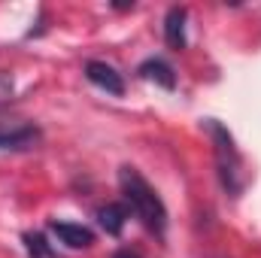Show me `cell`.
<instances>
[{
	"label": "cell",
	"mask_w": 261,
	"mask_h": 258,
	"mask_svg": "<svg viewBox=\"0 0 261 258\" xmlns=\"http://www.w3.org/2000/svg\"><path fill=\"white\" fill-rule=\"evenodd\" d=\"M119 189L125 194V207H128L130 213L152 231V234H164V228H167V210H164V203H161V197L158 192L140 176V170L137 167H119Z\"/></svg>",
	"instance_id": "cell-1"
},
{
	"label": "cell",
	"mask_w": 261,
	"mask_h": 258,
	"mask_svg": "<svg viewBox=\"0 0 261 258\" xmlns=\"http://www.w3.org/2000/svg\"><path fill=\"white\" fill-rule=\"evenodd\" d=\"M203 128L210 131V137L216 143V164H219V176H222L225 192L240 194V189H243V158H240V152L234 146V137L216 119H206Z\"/></svg>",
	"instance_id": "cell-2"
},
{
	"label": "cell",
	"mask_w": 261,
	"mask_h": 258,
	"mask_svg": "<svg viewBox=\"0 0 261 258\" xmlns=\"http://www.w3.org/2000/svg\"><path fill=\"white\" fill-rule=\"evenodd\" d=\"M85 76H88V82H94L107 94H116V97L125 94V79H122V73H116V67L103 64V61H88L85 64Z\"/></svg>",
	"instance_id": "cell-3"
},
{
	"label": "cell",
	"mask_w": 261,
	"mask_h": 258,
	"mask_svg": "<svg viewBox=\"0 0 261 258\" xmlns=\"http://www.w3.org/2000/svg\"><path fill=\"white\" fill-rule=\"evenodd\" d=\"M49 228H52V234L64 246H70V249H88L94 243V234L85 225H76V222H52Z\"/></svg>",
	"instance_id": "cell-4"
},
{
	"label": "cell",
	"mask_w": 261,
	"mask_h": 258,
	"mask_svg": "<svg viewBox=\"0 0 261 258\" xmlns=\"http://www.w3.org/2000/svg\"><path fill=\"white\" fill-rule=\"evenodd\" d=\"M186 21H189V12L182 6H173L164 18V40L170 49H186Z\"/></svg>",
	"instance_id": "cell-5"
},
{
	"label": "cell",
	"mask_w": 261,
	"mask_h": 258,
	"mask_svg": "<svg viewBox=\"0 0 261 258\" xmlns=\"http://www.w3.org/2000/svg\"><path fill=\"white\" fill-rule=\"evenodd\" d=\"M137 73H140L143 79H149V82H158V85H161V88H167V91H173V88H176L173 67L167 64V61H161V58H149V61H143Z\"/></svg>",
	"instance_id": "cell-6"
},
{
	"label": "cell",
	"mask_w": 261,
	"mask_h": 258,
	"mask_svg": "<svg viewBox=\"0 0 261 258\" xmlns=\"http://www.w3.org/2000/svg\"><path fill=\"white\" fill-rule=\"evenodd\" d=\"M97 222H100V228L107 234L119 237L122 228H125V222H128V207L125 203H107V207L97 210Z\"/></svg>",
	"instance_id": "cell-7"
},
{
	"label": "cell",
	"mask_w": 261,
	"mask_h": 258,
	"mask_svg": "<svg viewBox=\"0 0 261 258\" xmlns=\"http://www.w3.org/2000/svg\"><path fill=\"white\" fill-rule=\"evenodd\" d=\"M24 249H28V258H61L52 249L49 237L40 234V231H28L24 234Z\"/></svg>",
	"instance_id": "cell-8"
},
{
	"label": "cell",
	"mask_w": 261,
	"mask_h": 258,
	"mask_svg": "<svg viewBox=\"0 0 261 258\" xmlns=\"http://www.w3.org/2000/svg\"><path fill=\"white\" fill-rule=\"evenodd\" d=\"M113 258H140L137 252H130V249H122V252H116Z\"/></svg>",
	"instance_id": "cell-9"
}]
</instances>
